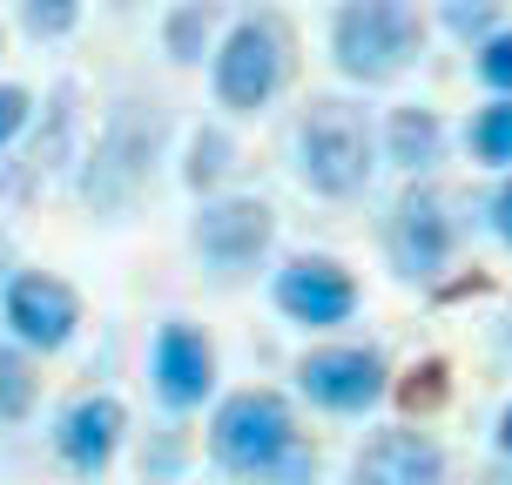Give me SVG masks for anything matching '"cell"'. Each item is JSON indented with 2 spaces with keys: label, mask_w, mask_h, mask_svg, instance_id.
<instances>
[{
  "label": "cell",
  "mask_w": 512,
  "mask_h": 485,
  "mask_svg": "<svg viewBox=\"0 0 512 485\" xmlns=\"http://www.w3.org/2000/svg\"><path fill=\"white\" fill-rule=\"evenodd\" d=\"M425 48V21L411 0H344L331 21V54L337 68L364 88L378 81H398Z\"/></svg>",
  "instance_id": "6da1fadb"
},
{
  "label": "cell",
  "mask_w": 512,
  "mask_h": 485,
  "mask_svg": "<svg viewBox=\"0 0 512 485\" xmlns=\"http://www.w3.org/2000/svg\"><path fill=\"white\" fill-rule=\"evenodd\" d=\"M371 128H364V115L351 102H337V95H324V102H310V115L297 122V176L317 189V196H331V203H344V196H358L364 182H371Z\"/></svg>",
  "instance_id": "7a4b0ae2"
},
{
  "label": "cell",
  "mask_w": 512,
  "mask_h": 485,
  "mask_svg": "<svg viewBox=\"0 0 512 485\" xmlns=\"http://www.w3.org/2000/svg\"><path fill=\"white\" fill-rule=\"evenodd\" d=\"M290 452H297V418H290L283 391H230L209 418V459L243 479L277 472Z\"/></svg>",
  "instance_id": "3957f363"
},
{
  "label": "cell",
  "mask_w": 512,
  "mask_h": 485,
  "mask_svg": "<svg viewBox=\"0 0 512 485\" xmlns=\"http://www.w3.org/2000/svg\"><path fill=\"white\" fill-rule=\"evenodd\" d=\"M155 149H162V108L122 102L115 115H108L102 142H95V155H88V169H81V196H88V209L115 216V209L135 203V189H142L149 169H155Z\"/></svg>",
  "instance_id": "277c9868"
},
{
  "label": "cell",
  "mask_w": 512,
  "mask_h": 485,
  "mask_svg": "<svg viewBox=\"0 0 512 485\" xmlns=\"http://www.w3.org/2000/svg\"><path fill=\"white\" fill-rule=\"evenodd\" d=\"M290 75V41L277 21H236L223 54H216V102L236 115H256Z\"/></svg>",
  "instance_id": "5b68a950"
},
{
  "label": "cell",
  "mask_w": 512,
  "mask_h": 485,
  "mask_svg": "<svg viewBox=\"0 0 512 485\" xmlns=\"http://www.w3.org/2000/svg\"><path fill=\"white\" fill-rule=\"evenodd\" d=\"M297 391H304L310 405L351 418V411H371L391 391V371H384V358L371 344H331V351H310L297 364Z\"/></svg>",
  "instance_id": "8992f818"
},
{
  "label": "cell",
  "mask_w": 512,
  "mask_h": 485,
  "mask_svg": "<svg viewBox=\"0 0 512 485\" xmlns=\"http://www.w3.org/2000/svg\"><path fill=\"white\" fill-rule=\"evenodd\" d=\"M0 317H7L21 351H61L81 324V297L48 270H21L7 283V297H0Z\"/></svg>",
  "instance_id": "52a82bcc"
},
{
  "label": "cell",
  "mask_w": 512,
  "mask_h": 485,
  "mask_svg": "<svg viewBox=\"0 0 512 485\" xmlns=\"http://www.w3.org/2000/svg\"><path fill=\"white\" fill-rule=\"evenodd\" d=\"M277 310L290 324H304V331H331V324H344L358 310V283L331 256H297V263L277 270Z\"/></svg>",
  "instance_id": "ba28073f"
},
{
  "label": "cell",
  "mask_w": 512,
  "mask_h": 485,
  "mask_svg": "<svg viewBox=\"0 0 512 485\" xmlns=\"http://www.w3.org/2000/svg\"><path fill=\"white\" fill-rule=\"evenodd\" d=\"M149 378H155V398L169 411H196L209 391H216V351H209V337L196 331V324L169 317V324L155 331Z\"/></svg>",
  "instance_id": "9c48e42d"
},
{
  "label": "cell",
  "mask_w": 512,
  "mask_h": 485,
  "mask_svg": "<svg viewBox=\"0 0 512 485\" xmlns=\"http://www.w3.org/2000/svg\"><path fill=\"white\" fill-rule=\"evenodd\" d=\"M189 236H196L203 263H216V270H250L256 256L270 250L277 216H270V203H256V196H223V203H203V216H196Z\"/></svg>",
  "instance_id": "30bf717a"
},
{
  "label": "cell",
  "mask_w": 512,
  "mask_h": 485,
  "mask_svg": "<svg viewBox=\"0 0 512 485\" xmlns=\"http://www.w3.org/2000/svg\"><path fill=\"white\" fill-rule=\"evenodd\" d=\"M122 432H128L122 398L95 391V398H75V405L61 411V425H54V452H61V465H68V472L95 479V472H108V459H115Z\"/></svg>",
  "instance_id": "8fae6325"
},
{
  "label": "cell",
  "mask_w": 512,
  "mask_h": 485,
  "mask_svg": "<svg viewBox=\"0 0 512 485\" xmlns=\"http://www.w3.org/2000/svg\"><path fill=\"white\" fill-rule=\"evenodd\" d=\"M391 256L405 277H432L452 256V216H445V196L438 189H405L398 209H391Z\"/></svg>",
  "instance_id": "7c38bea8"
},
{
  "label": "cell",
  "mask_w": 512,
  "mask_h": 485,
  "mask_svg": "<svg viewBox=\"0 0 512 485\" xmlns=\"http://www.w3.org/2000/svg\"><path fill=\"white\" fill-rule=\"evenodd\" d=\"M351 485H445V452L432 432H411V425L378 432L351 459Z\"/></svg>",
  "instance_id": "4fadbf2b"
},
{
  "label": "cell",
  "mask_w": 512,
  "mask_h": 485,
  "mask_svg": "<svg viewBox=\"0 0 512 485\" xmlns=\"http://www.w3.org/2000/svg\"><path fill=\"white\" fill-rule=\"evenodd\" d=\"M384 149H391V162L398 169H432L438 149H445V128H438L432 108H391V128H384Z\"/></svg>",
  "instance_id": "5bb4252c"
},
{
  "label": "cell",
  "mask_w": 512,
  "mask_h": 485,
  "mask_svg": "<svg viewBox=\"0 0 512 485\" xmlns=\"http://www.w3.org/2000/svg\"><path fill=\"white\" fill-rule=\"evenodd\" d=\"M41 398V378H34V364H27L21 344H0V418L7 425H21L27 411Z\"/></svg>",
  "instance_id": "9a60e30c"
},
{
  "label": "cell",
  "mask_w": 512,
  "mask_h": 485,
  "mask_svg": "<svg viewBox=\"0 0 512 485\" xmlns=\"http://www.w3.org/2000/svg\"><path fill=\"white\" fill-rule=\"evenodd\" d=\"M230 135H216V128H203V135H196V142H189V162H182V182H189V189H196V196H203V189H216V182L230 176Z\"/></svg>",
  "instance_id": "2e32d148"
},
{
  "label": "cell",
  "mask_w": 512,
  "mask_h": 485,
  "mask_svg": "<svg viewBox=\"0 0 512 485\" xmlns=\"http://www.w3.org/2000/svg\"><path fill=\"white\" fill-rule=\"evenodd\" d=\"M162 48H169V61H203V48H209V7L203 0H189V7H176L169 14V27H162Z\"/></svg>",
  "instance_id": "e0dca14e"
},
{
  "label": "cell",
  "mask_w": 512,
  "mask_h": 485,
  "mask_svg": "<svg viewBox=\"0 0 512 485\" xmlns=\"http://www.w3.org/2000/svg\"><path fill=\"white\" fill-rule=\"evenodd\" d=\"M472 155H479V162H492V169H499V162H512V102H506V95L472 115Z\"/></svg>",
  "instance_id": "ac0fdd59"
},
{
  "label": "cell",
  "mask_w": 512,
  "mask_h": 485,
  "mask_svg": "<svg viewBox=\"0 0 512 485\" xmlns=\"http://www.w3.org/2000/svg\"><path fill=\"white\" fill-rule=\"evenodd\" d=\"M21 21L34 41H61L81 21V0H21Z\"/></svg>",
  "instance_id": "d6986e66"
},
{
  "label": "cell",
  "mask_w": 512,
  "mask_h": 485,
  "mask_svg": "<svg viewBox=\"0 0 512 485\" xmlns=\"http://www.w3.org/2000/svg\"><path fill=\"white\" fill-rule=\"evenodd\" d=\"M479 81L486 88H499L512 102V27H499V34H486L479 41Z\"/></svg>",
  "instance_id": "ffe728a7"
},
{
  "label": "cell",
  "mask_w": 512,
  "mask_h": 485,
  "mask_svg": "<svg viewBox=\"0 0 512 485\" xmlns=\"http://www.w3.org/2000/svg\"><path fill=\"white\" fill-rule=\"evenodd\" d=\"M398 398H405V411H438L445 405V364H418L405 384H398Z\"/></svg>",
  "instance_id": "44dd1931"
},
{
  "label": "cell",
  "mask_w": 512,
  "mask_h": 485,
  "mask_svg": "<svg viewBox=\"0 0 512 485\" xmlns=\"http://www.w3.org/2000/svg\"><path fill=\"white\" fill-rule=\"evenodd\" d=\"M492 21H499V0H445V27L452 34H492Z\"/></svg>",
  "instance_id": "7402d4cb"
},
{
  "label": "cell",
  "mask_w": 512,
  "mask_h": 485,
  "mask_svg": "<svg viewBox=\"0 0 512 485\" xmlns=\"http://www.w3.org/2000/svg\"><path fill=\"white\" fill-rule=\"evenodd\" d=\"M27 88H0V149H7V142H14V135H21V122H27Z\"/></svg>",
  "instance_id": "603a6c76"
},
{
  "label": "cell",
  "mask_w": 512,
  "mask_h": 485,
  "mask_svg": "<svg viewBox=\"0 0 512 485\" xmlns=\"http://www.w3.org/2000/svg\"><path fill=\"white\" fill-rule=\"evenodd\" d=\"M277 485H317V472H310V459H304V452H290V459L277 465Z\"/></svg>",
  "instance_id": "cb8c5ba5"
},
{
  "label": "cell",
  "mask_w": 512,
  "mask_h": 485,
  "mask_svg": "<svg viewBox=\"0 0 512 485\" xmlns=\"http://www.w3.org/2000/svg\"><path fill=\"white\" fill-rule=\"evenodd\" d=\"M492 223H499V236L512 243V176L499 182V196H492Z\"/></svg>",
  "instance_id": "d4e9b609"
},
{
  "label": "cell",
  "mask_w": 512,
  "mask_h": 485,
  "mask_svg": "<svg viewBox=\"0 0 512 485\" xmlns=\"http://www.w3.org/2000/svg\"><path fill=\"white\" fill-rule=\"evenodd\" d=\"M492 438H499V452H506V459H512V405L499 411V432H492Z\"/></svg>",
  "instance_id": "484cf974"
}]
</instances>
